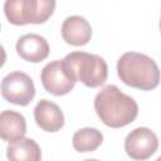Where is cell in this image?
<instances>
[{
	"mask_svg": "<svg viewBox=\"0 0 161 161\" xmlns=\"http://www.w3.org/2000/svg\"><path fill=\"white\" fill-rule=\"evenodd\" d=\"M94 109L99 119L112 128L130 125L138 114L136 101L125 94L114 84H108L97 93L94 98Z\"/></svg>",
	"mask_w": 161,
	"mask_h": 161,
	"instance_id": "cell-1",
	"label": "cell"
},
{
	"mask_svg": "<svg viewBox=\"0 0 161 161\" xmlns=\"http://www.w3.org/2000/svg\"><path fill=\"white\" fill-rule=\"evenodd\" d=\"M117 74L125 84L141 91L156 88L161 77L156 62L151 57L137 52H127L119 57Z\"/></svg>",
	"mask_w": 161,
	"mask_h": 161,
	"instance_id": "cell-2",
	"label": "cell"
},
{
	"mask_svg": "<svg viewBox=\"0 0 161 161\" xmlns=\"http://www.w3.org/2000/svg\"><path fill=\"white\" fill-rule=\"evenodd\" d=\"M62 67L65 74L74 82H82L89 88H97L104 84L108 75L106 60L86 52H72L62 59Z\"/></svg>",
	"mask_w": 161,
	"mask_h": 161,
	"instance_id": "cell-3",
	"label": "cell"
},
{
	"mask_svg": "<svg viewBox=\"0 0 161 161\" xmlns=\"http://www.w3.org/2000/svg\"><path fill=\"white\" fill-rule=\"evenodd\" d=\"M53 0H8L4 4V13L10 24H43L54 13Z\"/></svg>",
	"mask_w": 161,
	"mask_h": 161,
	"instance_id": "cell-4",
	"label": "cell"
},
{
	"mask_svg": "<svg viewBox=\"0 0 161 161\" xmlns=\"http://www.w3.org/2000/svg\"><path fill=\"white\" fill-rule=\"evenodd\" d=\"M1 96L16 106L29 104L35 96L33 79L24 72H11L1 80Z\"/></svg>",
	"mask_w": 161,
	"mask_h": 161,
	"instance_id": "cell-5",
	"label": "cell"
},
{
	"mask_svg": "<svg viewBox=\"0 0 161 161\" xmlns=\"http://www.w3.org/2000/svg\"><path fill=\"white\" fill-rule=\"evenodd\" d=\"M158 147V138L153 131L147 127H137L132 130L125 140L126 153L137 161L150 158Z\"/></svg>",
	"mask_w": 161,
	"mask_h": 161,
	"instance_id": "cell-6",
	"label": "cell"
},
{
	"mask_svg": "<svg viewBox=\"0 0 161 161\" xmlns=\"http://www.w3.org/2000/svg\"><path fill=\"white\" fill-rule=\"evenodd\" d=\"M40 79L44 89L54 96L68 94L75 86V82L65 74L62 67V60H54L48 63L42 69Z\"/></svg>",
	"mask_w": 161,
	"mask_h": 161,
	"instance_id": "cell-7",
	"label": "cell"
},
{
	"mask_svg": "<svg viewBox=\"0 0 161 161\" xmlns=\"http://www.w3.org/2000/svg\"><path fill=\"white\" fill-rule=\"evenodd\" d=\"M16 53L26 62L39 63L49 55V44L47 39L39 34H25L16 42Z\"/></svg>",
	"mask_w": 161,
	"mask_h": 161,
	"instance_id": "cell-8",
	"label": "cell"
},
{
	"mask_svg": "<svg viewBox=\"0 0 161 161\" xmlns=\"http://www.w3.org/2000/svg\"><path fill=\"white\" fill-rule=\"evenodd\" d=\"M62 38L67 44L74 47L86 45L92 36V26L88 20L79 15H72L64 19L62 24Z\"/></svg>",
	"mask_w": 161,
	"mask_h": 161,
	"instance_id": "cell-9",
	"label": "cell"
},
{
	"mask_svg": "<svg viewBox=\"0 0 161 161\" xmlns=\"http://www.w3.org/2000/svg\"><path fill=\"white\" fill-rule=\"evenodd\" d=\"M36 125L47 132H57L64 126V114L60 107L48 99H40L34 108Z\"/></svg>",
	"mask_w": 161,
	"mask_h": 161,
	"instance_id": "cell-10",
	"label": "cell"
},
{
	"mask_svg": "<svg viewBox=\"0 0 161 161\" xmlns=\"http://www.w3.org/2000/svg\"><path fill=\"white\" fill-rule=\"evenodd\" d=\"M26 133L25 117L11 109H5L0 114V136L6 142H15L24 138Z\"/></svg>",
	"mask_w": 161,
	"mask_h": 161,
	"instance_id": "cell-11",
	"label": "cell"
},
{
	"mask_svg": "<svg viewBox=\"0 0 161 161\" xmlns=\"http://www.w3.org/2000/svg\"><path fill=\"white\" fill-rule=\"evenodd\" d=\"M9 161H40L42 151L39 145L33 138H21L9 143L6 148Z\"/></svg>",
	"mask_w": 161,
	"mask_h": 161,
	"instance_id": "cell-12",
	"label": "cell"
},
{
	"mask_svg": "<svg viewBox=\"0 0 161 161\" xmlns=\"http://www.w3.org/2000/svg\"><path fill=\"white\" fill-rule=\"evenodd\" d=\"M103 142L101 131L93 127H84L78 130L72 138V145L78 152H91L97 150Z\"/></svg>",
	"mask_w": 161,
	"mask_h": 161,
	"instance_id": "cell-13",
	"label": "cell"
},
{
	"mask_svg": "<svg viewBox=\"0 0 161 161\" xmlns=\"http://www.w3.org/2000/svg\"><path fill=\"white\" fill-rule=\"evenodd\" d=\"M84 161H98V160H96V158H87V160H84Z\"/></svg>",
	"mask_w": 161,
	"mask_h": 161,
	"instance_id": "cell-14",
	"label": "cell"
},
{
	"mask_svg": "<svg viewBox=\"0 0 161 161\" xmlns=\"http://www.w3.org/2000/svg\"><path fill=\"white\" fill-rule=\"evenodd\" d=\"M156 161H161V156H160V157H158V158H157Z\"/></svg>",
	"mask_w": 161,
	"mask_h": 161,
	"instance_id": "cell-15",
	"label": "cell"
},
{
	"mask_svg": "<svg viewBox=\"0 0 161 161\" xmlns=\"http://www.w3.org/2000/svg\"><path fill=\"white\" fill-rule=\"evenodd\" d=\"M160 30H161V19H160Z\"/></svg>",
	"mask_w": 161,
	"mask_h": 161,
	"instance_id": "cell-16",
	"label": "cell"
}]
</instances>
